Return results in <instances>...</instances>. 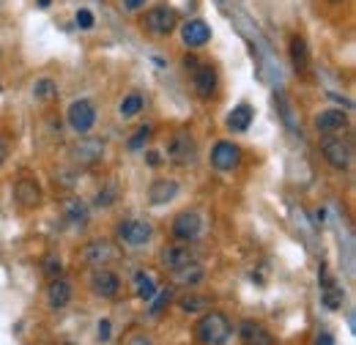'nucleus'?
<instances>
[{"label": "nucleus", "instance_id": "nucleus-1", "mask_svg": "<svg viewBox=\"0 0 356 345\" xmlns=\"http://www.w3.org/2000/svg\"><path fill=\"white\" fill-rule=\"evenodd\" d=\"M230 335H233L230 321L225 318L222 312H217V310L206 312V315L195 323V337H197L200 345H225L230 340Z\"/></svg>", "mask_w": 356, "mask_h": 345}, {"label": "nucleus", "instance_id": "nucleus-2", "mask_svg": "<svg viewBox=\"0 0 356 345\" xmlns=\"http://www.w3.org/2000/svg\"><path fill=\"white\" fill-rule=\"evenodd\" d=\"M321 154H323V159H326L334 170H348V168H351V159H354L351 143L343 140V137H337V134L321 137Z\"/></svg>", "mask_w": 356, "mask_h": 345}, {"label": "nucleus", "instance_id": "nucleus-3", "mask_svg": "<svg viewBox=\"0 0 356 345\" xmlns=\"http://www.w3.org/2000/svg\"><path fill=\"white\" fill-rule=\"evenodd\" d=\"M115 233H118V241H121L124 247L140 250V247H145V244L151 241L154 227H151V222H145V219H121L118 227H115Z\"/></svg>", "mask_w": 356, "mask_h": 345}, {"label": "nucleus", "instance_id": "nucleus-4", "mask_svg": "<svg viewBox=\"0 0 356 345\" xmlns=\"http://www.w3.org/2000/svg\"><path fill=\"white\" fill-rule=\"evenodd\" d=\"M69 157H72L74 165L90 168V165L102 162V157H104V143H102L99 137H80L77 143L69 145Z\"/></svg>", "mask_w": 356, "mask_h": 345}, {"label": "nucleus", "instance_id": "nucleus-5", "mask_svg": "<svg viewBox=\"0 0 356 345\" xmlns=\"http://www.w3.org/2000/svg\"><path fill=\"white\" fill-rule=\"evenodd\" d=\"M195 157H197V143H195V137L189 134V131H176L173 137H170V143H168V159L178 165V168H186V165H192L195 162Z\"/></svg>", "mask_w": 356, "mask_h": 345}, {"label": "nucleus", "instance_id": "nucleus-6", "mask_svg": "<svg viewBox=\"0 0 356 345\" xmlns=\"http://www.w3.org/2000/svg\"><path fill=\"white\" fill-rule=\"evenodd\" d=\"M143 25H145V31L154 33V36H170V33L176 31L178 17L173 8L156 6V8H151V11L143 17Z\"/></svg>", "mask_w": 356, "mask_h": 345}, {"label": "nucleus", "instance_id": "nucleus-7", "mask_svg": "<svg viewBox=\"0 0 356 345\" xmlns=\"http://www.w3.org/2000/svg\"><path fill=\"white\" fill-rule=\"evenodd\" d=\"M203 233V216L197 211H181V214L173 219V239L176 241H184V244H192L197 241Z\"/></svg>", "mask_w": 356, "mask_h": 345}, {"label": "nucleus", "instance_id": "nucleus-8", "mask_svg": "<svg viewBox=\"0 0 356 345\" xmlns=\"http://www.w3.org/2000/svg\"><path fill=\"white\" fill-rule=\"evenodd\" d=\"M66 118H69V127L77 134H86L96 124V110H93V104H90L88 99H77V102L69 104Z\"/></svg>", "mask_w": 356, "mask_h": 345}, {"label": "nucleus", "instance_id": "nucleus-9", "mask_svg": "<svg viewBox=\"0 0 356 345\" xmlns=\"http://www.w3.org/2000/svg\"><path fill=\"white\" fill-rule=\"evenodd\" d=\"M159 260H162V266L173 274L178 268H186V266L197 263V252L192 250V244H170V247L162 250Z\"/></svg>", "mask_w": 356, "mask_h": 345}, {"label": "nucleus", "instance_id": "nucleus-10", "mask_svg": "<svg viewBox=\"0 0 356 345\" xmlns=\"http://www.w3.org/2000/svg\"><path fill=\"white\" fill-rule=\"evenodd\" d=\"M88 285H90V291H93L96 296H102V299H115L118 291H121V280H118V274L110 271V268H93Z\"/></svg>", "mask_w": 356, "mask_h": 345}, {"label": "nucleus", "instance_id": "nucleus-11", "mask_svg": "<svg viewBox=\"0 0 356 345\" xmlns=\"http://www.w3.org/2000/svg\"><path fill=\"white\" fill-rule=\"evenodd\" d=\"M118 247L113 244V241H90L86 244V250H83V260L88 263V266H96V268H102V266H107V263H113V260H118Z\"/></svg>", "mask_w": 356, "mask_h": 345}, {"label": "nucleus", "instance_id": "nucleus-12", "mask_svg": "<svg viewBox=\"0 0 356 345\" xmlns=\"http://www.w3.org/2000/svg\"><path fill=\"white\" fill-rule=\"evenodd\" d=\"M192 88L200 99H211L217 90V69L211 63H197L192 69Z\"/></svg>", "mask_w": 356, "mask_h": 345}, {"label": "nucleus", "instance_id": "nucleus-13", "mask_svg": "<svg viewBox=\"0 0 356 345\" xmlns=\"http://www.w3.org/2000/svg\"><path fill=\"white\" fill-rule=\"evenodd\" d=\"M238 162H241V148L238 145H233V143H217L214 148H211V165L217 168V170H236L238 168Z\"/></svg>", "mask_w": 356, "mask_h": 345}, {"label": "nucleus", "instance_id": "nucleus-14", "mask_svg": "<svg viewBox=\"0 0 356 345\" xmlns=\"http://www.w3.org/2000/svg\"><path fill=\"white\" fill-rule=\"evenodd\" d=\"M238 337H241L244 345H274L271 332H268L264 323H258V321H244L238 326Z\"/></svg>", "mask_w": 356, "mask_h": 345}, {"label": "nucleus", "instance_id": "nucleus-15", "mask_svg": "<svg viewBox=\"0 0 356 345\" xmlns=\"http://www.w3.org/2000/svg\"><path fill=\"white\" fill-rule=\"evenodd\" d=\"M178 195V184L170 178H156L151 186H148V203L151 206H165L170 203Z\"/></svg>", "mask_w": 356, "mask_h": 345}, {"label": "nucleus", "instance_id": "nucleus-16", "mask_svg": "<svg viewBox=\"0 0 356 345\" xmlns=\"http://www.w3.org/2000/svg\"><path fill=\"white\" fill-rule=\"evenodd\" d=\"M321 299H323V304H326L329 310H340V307H343V299H346L343 288L329 277L326 268H321Z\"/></svg>", "mask_w": 356, "mask_h": 345}, {"label": "nucleus", "instance_id": "nucleus-17", "mask_svg": "<svg viewBox=\"0 0 356 345\" xmlns=\"http://www.w3.org/2000/svg\"><path fill=\"white\" fill-rule=\"evenodd\" d=\"M315 127L323 134H337L348 127V113L343 110H323L318 118H315Z\"/></svg>", "mask_w": 356, "mask_h": 345}, {"label": "nucleus", "instance_id": "nucleus-18", "mask_svg": "<svg viewBox=\"0 0 356 345\" xmlns=\"http://www.w3.org/2000/svg\"><path fill=\"white\" fill-rule=\"evenodd\" d=\"M181 39L186 47H203V44L211 39V31L203 19H189L184 28H181Z\"/></svg>", "mask_w": 356, "mask_h": 345}, {"label": "nucleus", "instance_id": "nucleus-19", "mask_svg": "<svg viewBox=\"0 0 356 345\" xmlns=\"http://www.w3.org/2000/svg\"><path fill=\"white\" fill-rule=\"evenodd\" d=\"M14 198L25 209H31V206H39L42 203V189H39V184L33 178H19L17 186H14Z\"/></svg>", "mask_w": 356, "mask_h": 345}, {"label": "nucleus", "instance_id": "nucleus-20", "mask_svg": "<svg viewBox=\"0 0 356 345\" xmlns=\"http://www.w3.org/2000/svg\"><path fill=\"white\" fill-rule=\"evenodd\" d=\"M72 302V282H66V280H52L49 282V288H47V304L52 307V310H60V307H66V304Z\"/></svg>", "mask_w": 356, "mask_h": 345}, {"label": "nucleus", "instance_id": "nucleus-21", "mask_svg": "<svg viewBox=\"0 0 356 345\" xmlns=\"http://www.w3.org/2000/svg\"><path fill=\"white\" fill-rule=\"evenodd\" d=\"M63 216H66V222H69L72 227H86L90 219L88 206H86L83 200H77V198H72V200L63 203Z\"/></svg>", "mask_w": 356, "mask_h": 345}, {"label": "nucleus", "instance_id": "nucleus-22", "mask_svg": "<svg viewBox=\"0 0 356 345\" xmlns=\"http://www.w3.org/2000/svg\"><path fill=\"white\" fill-rule=\"evenodd\" d=\"M252 118H255V110H252L250 104H238V107L230 110V115H227V127H230L233 131H247L250 129V124H252Z\"/></svg>", "mask_w": 356, "mask_h": 345}, {"label": "nucleus", "instance_id": "nucleus-23", "mask_svg": "<svg viewBox=\"0 0 356 345\" xmlns=\"http://www.w3.org/2000/svg\"><path fill=\"white\" fill-rule=\"evenodd\" d=\"M291 63L296 72H307V66H310V49H307V42L302 36L291 39Z\"/></svg>", "mask_w": 356, "mask_h": 345}, {"label": "nucleus", "instance_id": "nucleus-24", "mask_svg": "<svg viewBox=\"0 0 356 345\" xmlns=\"http://www.w3.org/2000/svg\"><path fill=\"white\" fill-rule=\"evenodd\" d=\"M156 282H154V277L151 274H145V271H137L134 274V294L143 299V302H151L154 296H156Z\"/></svg>", "mask_w": 356, "mask_h": 345}, {"label": "nucleus", "instance_id": "nucleus-25", "mask_svg": "<svg viewBox=\"0 0 356 345\" xmlns=\"http://www.w3.org/2000/svg\"><path fill=\"white\" fill-rule=\"evenodd\" d=\"M200 280H203L200 263H192V266H186V268L173 271V282H176V285H184V288H192V285H197Z\"/></svg>", "mask_w": 356, "mask_h": 345}, {"label": "nucleus", "instance_id": "nucleus-26", "mask_svg": "<svg viewBox=\"0 0 356 345\" xmlns=\"http://www.w3.org/2000/svg\"><path fill=\"white\" fill-rule=\"evenodd\" d=\"M140 110H143V96H140V93H129V96L118 104V115H121V118H134Z\"/></svg>", "mask_w": 356, "mask_h": 345}, {"label": "nucleus", "instance_id": "nucleus-27", "mask_svg": "<svg viewBox=\"0 0 356 345\" xmlns=\"http://www.w3.org/2000/svg\"><path fill=\"white\" fill-rule=\"evenodd\" d=\"M209 299L206 296H197V294H189V296H184V299H178V307L184 310V312H200V310H209Z\"/></svg>", "mask_w": 356, "mask_h": 345}, {"label": "nucleus", "instance_id": "nucleus-28", "mask_svg": "<svg viewBox=\"0 0 356 345\" xmlns=\"http://www.w3.org/2000/svg\"><path fill=\"white\" fill-rule=\"evenodd\" d=\"M33 96H36L39 102H49V99H55V96H58V86H55V80H49V77L39 80V83L33 86Z\"/></svg>", "mask_w": 356, "mask_h": 345}, {"label": "nucleus", "instance_id": "nucleus-29", "mask_svg": "<svg viewBox=\"0 0 356 345\" xmlns=\"http://www.w3.org/2000/svg\"><path fill=\"white\" fill-rule=\"evenodd\" d=\"M170 296H173V291H170V288H165V291H156V296L151 299L154 304H151V310H148V312L156 318V315H159V312H162V310L170 304Z\"/></svg>", "mask_w": 356, "mask_h": 345}, {"label": "nucleus", "instance_id": "nucleus-30", "mask_svg": "<svg viewBox=\"0 0 356 345\" xmlns=\"http://www.w3.org/2000/svg\"><path fill=\"white\" fill-rule=\"evenodd\" d=\"M148 140H151V127H140V129H137L132 137H129L127 148H129V151H140V148H143Z\"/></svg>", "mask_w": 356, "mask_h": 345}, {"label": "nucleus", "instance_id": "nucleus-31", "mask_svg": "<svg viewBox=\"0 0 356 345\" xmlns=\"http://www.w3.org/2000/svg\"><path fill=\"white\" fill-rule=\"evenodd\" d=\"M42 271H44L49 280H58V277L63 274V263H60L58 255H49V258H44V263H42Z\"/></svg>", "mask_w": 356, "mask_h": 345}, {"label": "nucleus", "instance_id": "nucleus-32", "mask_svg": "<svg viewBox=\"0 0 356 345\" xmlns=\"http://www.w3.org/2000/svg\"><path fill=\"white\" fill-rule=\"evenodd\" d=\"M115 198H118V189H115V186H113V189H102V192L96 195V206H99V209H102V206L107 209V206L115 203Z\"/></svg>", "mask_w": 356, "mask_h": 345}, {"label": "nucleus", "instance_id": "nucleus-33", "mask_svg": "<svg viewBox=\"0 0 356 345\" xmlns=\"http://www.w3.org/2000/svg\"><path fill=\"white\" fill-rule=\"evenodd\" d=\"M113 337V326H110V321L104 318V321H99V326H96V340L99 343H107Z\"/></svg>", "mask_w": 356, "mask_h": 345}, {"label": "nucleus", "instance_id": "nucleus-34", "mask_svg": "<svg viewBox=\"0 0 356 345\" xmlns=\"http://www.w3.org/2000/svg\"><path fill=\"white\" fill-rule=\"evenodd\" d=\"M74 19H77V25H80L83 31H90V28H93V14H90L88 8H80Z\"/></svg>", "mask_w": 356, "mask_h": 345}, {"label": "nucleus", "instance_id": "nucleus-35", "mask_svg": "<svg viewBox=\"0 0 356 345\" xmlns=\"http://www.w3.org/2000/svg\"><path fill=\"white\" fill-rule=\"evenodd\" d=\"M127 345H154V340H151V337H145V335H132Z\"/></svg>", "mask_w": 356, "mask_h": 345}, {"label": "nucleus", "instance_id": "nucleus-36", "mask_svg": "<svg viewBox=\"0 0 356 345\" xmlns=\"http://www.w3.org/2000/svg\"><path fill=\"white\" fill-rule=\"evenodd\" d=\"M312 345H334V337L329 335V332H321L318 337H315V343Z\"/></svg>", "mask_w": 356, "mask_h": 345}, {"label": "nucleus", "instance_id": "nucleus-37", "mask_svg": "<svg viewBox=\"0 0 356 345\" xmlns=\"http://www.w3.org/2000/svg\"><path fill=\"white\" fill-rule=\"evenodd\" d=\"M6 159H8V143L0 137V168L6 165Z\"/></svg>", "mask_w": 356, "mask_h": 345}, {"label": "nucleus", "instance_id": "nucleus-38", "mask_svg": "<svg viewBox=\"0 0 356 345\" xmlns=\"http://www.w3.org/2000/svg\"><path fill=\"white\" fill-rule=\"evenodd\" d=\"M143 3H145V0H124V6H127L129 11H137V8L143 6Z\"/></svg>", "mask_w": 356, "mask_h": 345}, {"label": "nucleus", "instance_id": "nucleus-39", "mask_svg": "<svg viewBox=\"0 0 356 345\" xmlns=\"http://www.w3.org/2000/svg\"><path fill=\"white\" fill-rule=\"evenodd\" d=\"M145 159H148V165H151V168H156V165H159V154H154V151H151V154H145Z\"/></svg>", "mask_w": 356, "mask_h": 345}, {"label": "nucleus", "instance_id": "nucleus-40", "mask_svg": "<svg viewBox=\"0 0 356 345\" xmlns=\"http://www.w3.org/2000/svg\"><path fill=\"white\" fill-rule=\"evenodd\" d=\"M39 3V8H49V0H36Z\"/></svg>", "mask_w": 356, "mask_h": 345}, {"label": "nucleus", "instance_id": "nucleus-41", "mask_svg": "<svg viewBox=\"0 0 356 345\" xmlns=\"http://www.w3.org/2000/svg\"><path fill=\"white\" fill-rule=\"evenodd\" d=\"M329 3H343V0H329Z\"/></svg>", "mask_w": 356, "mask_h": 345}, {"label": "nucleus", "instance_id": "nucleus-42", "mask_svg": "<svg viewBox=\"0 0 356 345\" xmlns=\"http://www.w3.org/2000/svg\"><path fill=\"white\" fill-rule=\"evenodd\" d=\"M66 345H74V343H66Z\"/></svg>", "mask_w": 356, "mask_h": 345}, {"label": "nucleus", "instance_id": "nucleus-43", "mask_svg": "<svg viewBox=\"0 0 356 345\" xmlns=\"http://www.w3.org/2000/svg\"><path fill=\"white\" fill-rule=\"evenodd\" d=\"M0 90H3V86H0Z\"/></svg>", "mask_w": 356, "mask_h": 345}]
</instances>
